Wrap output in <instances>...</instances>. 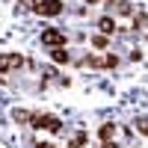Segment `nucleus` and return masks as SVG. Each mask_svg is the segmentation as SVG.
Segmentation results:
<instances>
[{
    "label": "nucleus",
    "instance_id": "16",
    "mask_svg": "<svg viewBox=\"0 0 148 148\" xmlns=\"http://www.w3.org/2000/svg\"><path fill=\"white\" fill-rule=\"evenodd\" d=\"M101 148H119V145H116V142H113V139H110V142H104V145H101Z\"/></svg>",
    "mask_w": 148,
    "mask_h": 148
},
{
    "label": "nucleus",
    "instance_id": "1",
    "mask_svg": "<svg viewBox=\"0 0 148 148\" xmlns=\"http://www.w3.org/2000/svg\"><path fill=\"white\" fill-rule=\"evenodd\" d=\"M30 127H33V130L62 133V119H56V116H51V113H30Z\"/></svg>",
    "mask_w": 148,
    "mask_h": 148
},
{
    "label": "nucleus",
    "instance_id": "10",
    "mask_svg": "<svg viewBox=\"0 0 148 148\" xmlns=\"http://www.w3.org/2000/svg\"><path fill=\"white\" fill-rule=\"evenodd\" d=\"M98 136H101V142H110L116 136V125H101L98 127Z\"/></svg>",
    "mask_w": 148,
    "mask_h": 148
},
{
    "label": "nucleus",
    "instance_id": "3",
    "mask_svg": "<svg viewBox=\"0 0 148 148\" xmlns=\"http://www.w3.org/2000/svg\"><path fill=\"white\" fill-rule=\"evenodd\" d=\"M62 0H39L36 3V15H45V18H56V15H62Z\"/></svg>",
    "mask_w": 148,
    "mask_h": 148
},
{
    "label": "nucleus",
    "instance_id": "17",
    "mask_svg": "<svg viewBox=\"0 0 148 148\" xmlns=\"http://www.w3.org/2000/svg\"><path fill=\"white\" fill-rule=\"evenodd\" d=\"M33 148H47V142H36V145H33Z\"/></svg>",
    "mask_w": 148,
    "mask_h": 148
},
{
    "label": "nucleus",
    "instance_id": "13",
    "mask_svg": "<svg viewBox=\"0 0 148 148\" xmlns=\"http://www.w3.org/2000/svg\"><path fill=\"white\" fill-rule=\"evenodd\" d=\"M107 42H110V36H101V33H98V36H92V47H98V51H104V47H107Z\"/></svg>",
    "mask_w": 148,
    "mask_h": 148
},
{
    "label": "nucleus",
    "instance_id": "14",
    "mask_svg": "<svg viewBox=\"0 0 148 148\" xmlns=\"http://www.w3.org/2000/svg\"><path fill=\"white\" fill-rule=\"evenodd\" d=\"M136 130L142 133V136H148V121H136Z\"/></svg>",
    "mask_w": 148,
    "mask_h": 148
},
{
    "label": "nucleus",
    "instance_id": "7",
    "mask_svg": "<svg viewBox=\"0 0 148 148\" xmlns=\"http://www.w3.org/2000/svg\"><path fill=\"white\" fill-rule=\"evenodd\" d=\"M98 30H101V36H113L119 27H116V21L110 15H104V18H98Z\"/></svg>",
    "mask_w": 148,
    "mask_h": 148
},
{
    "label": "nucleus",
    "instance_id": "6",
    "mask_svg": "<svg viewBox=\"0 0 148 148\" xmlns=\"http://www.w3.org/2000/svg\"><path fill=\"white\" fill-rule=\"evenodd\" d=\"M107 6L116 9V15H121V18H133L136 15V6L127 3V0H113V3H107Z\"/></svg>",
    "mask_w": 148,
    "mask_h": 148
},
{
    "label": "nucleus",
    "instance_id": "12",
    "mask_svg": "<svg viewBox=\"0 0 148 148\" xmlns=\"http://www.w3.org/2000/svg\"><path fill=\"white\" fill-rule=\"evenodd\" d=\"M148 27V12H136L133 15V30H145Z\"/></svg>",
    "mask_w": 148,
    "mask_h": 148
},
{
    "label": "nucleus",
    "instance_id": "2",
    "mask_svg": "<svg viewBox=\"0 0 148 148\" xmlns=\"http://www.w3.org/2000/svg\"><path fill=\"white\" fill-rule=\"evenodd\" d=\"M80 65L83 68H119V56H95V53H89V56H83L80 59Z\"/></svg>",
    "mask_w": 148,
    "mask_h": 148
},
{
    "label": "nucleus",
    "instance_id": "19",
    "mask_svg": "<svg viewBox=\"0 0 148 148\" xmlns=\"http://www.w3.org/2000/svg\"><path fill=\"white\" fill-rule=\"evenodd\" d=\"M47 148H53V145H47Z\"/></svg>",
    "mask_w": 148,
    "mask_h": 148
},
{
    "label": "nucleus",
    "instance_id": "9",
    "mask_svg": "<svg viewBox=\"0 0 148 148\" xmlns=\"http://www.w3.org/2000/svg\"><path fill=\"white\" fill-rule=\"evenodd\" d=\"M86 142H89V133H86V130H77V133L71 136L68 148H86Z\"/></svg>",
    "mask_w": 148,
    "mask_h": 148
},
{
    "label": "nucleus",
    "instance_id": "18",
    "mask_svg": "<svg viewBox=\"0 0 148 148\" xmlns=\"http://www.w3.org/2000/svg\"><path fill=\"white\" fill-rule=\"evenodd\" d=\"M86 3H98V0H86Z\"/></svg>",
    "mask_w": 148,
    "mask_h": 148
},
{
    "label": "nucleus",
    "instance_id": "4",
    "mask_svg": "<svg viewBox=\"0 0 148 148\" xmlns=\"http://www.w3.org/2000/svg\"><path fill=\"white\" fill-rule=\"evenodd\" d=\"M24 65V56L21 53H0V74H6V71H15Z\"/></svg>",
    "mask_w": 148,
    "mask_h": 148
},
{
    "label": "nucleus",
    "instance_id": "15",
    "mask_svg": "<svg viewBox=\"0 0 148 148\" xmlns=\"http://www.w3.org/2000/svg\"><path fill=\"white\" fill-rule=\"evenodd\" d=\"M21 6H27V9H36V3H39V0H18Z\"/></svg>",
    "mask_w": 148,
    "mask_h": 148
},
{
    "label": "nucleus",
    "instance_id": "8",
    "mask_svg": "<svg viewBox=\"0 0 148 148\" xmlns=\"http://www.w3.org/2000/svg\"><path fill=\"white\" fill-rule=\"evenodd\" d=\"M51 59L59 62V65H68V62H71V53L65 51V47H53V51H51Z\"/></svg>",
    "mask_w": 148,
    "mask_h": 148
},
{
    "label": "nucleus",
    "instance_id": "5",
    "mask_svg": "<svg viewBox=\"0 0 148 148\" xmlns=\"http://www.w3.org/2000/svg\"><path fill=\"white\" fill-rule=\"evenodd\" d=\"M42 45H47L53 51V47H65V33H59V30H45L42 33Z\"/></svg>",
    "mask_w": 148,
    "mask_h": 148
},
{
    "label": "nucleus",
    "instance_id": "11",
    "mask_svg": "<svg viewBox=\"0 0 148 148\" xmlns=\"http://www.w3.org/2000/svg\"><path fill=\"white\" fill-rule=\"evenodd\" d=\"M30 113L33 110H12V119H15L18 125H30Z\"/></svg>",
    "mask_w": 148,
    "mask_h": 148
}]
</instances>
